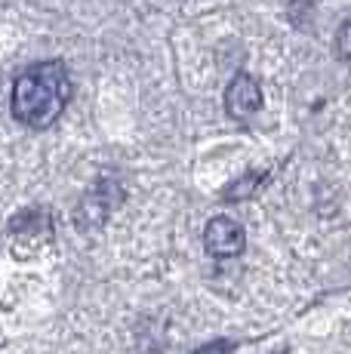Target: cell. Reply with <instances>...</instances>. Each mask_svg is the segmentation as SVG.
I'll return each instance as SVG.
<instances>
[{
    "instance_id": "cell-2",
    "label": "cell",
    "mask_w": 351,
    "mask_h": 354,
    "mask_svg": "<svg viewBox=\"0 0 351 354\" xmlns=\"http://www.w3.org/2000/svg\"><path fill=\"white\" fill-rule=\"evenodd\" d=\"M120 201H124V192L117 188V182H99V185L77 203L74 222H77L80 231H84V228H86V231H90V228H99V225H102V222L108 219V213H111V209L117 207Z\"/></svg>"
},
{
    "instance_id": "cell-5",
    "label": "cell",
    "mask_w": 351,
    "mask_h": 354,
    "mask_svg": "<svg viewBox=\"0 0 351 354\" xmlns=\"http://www.w3.org/2000/svg\"><path fill=\"white\" fill-rule=\"evenodd\" d=\"M37 228H50V222H46V213H37V209H25V213H19L16 219L10 222L12 234H35Z\"/></svg>"
},
{
    "instance_id": "cell-3",
    "label": "cell",
    "mask_w": 351,
    "mask_h": 354,
    "mask_svg": "<svg viewBox=\"0 0 351 354\" xmlns=\"http://www.w3.org/2000/svg\"><path fill=\"white\" fill-rule=\"evenodd\" d=\"M244 243H247V234H244V228H240V222L228 219V216L210 219V225L204 231V247H207V253L216 259L240 256L244 253Z\"/></svg>"
},
{
    "instance_id": "cell-7",
    "label": "cell",
    "mask_w": 351,
    "mask_h": 354,
    "mask_svg": "<svg viewBox=\"0 0 351 354\" xmlns=\"http://www.w3.org/2000/svg\"><path fill=\"white\" fill-rule=\"evenodd\" d=\"M336 53H339L345 62H351V22H345L336 34Z\"/></svg>"
},
{
    "instance_id": "cell-1",
    "label": "cell",
    "mask_w": 351,
    "mask_h": 354,
    "mask_svg": "<svg viewBox=\"0 0 351 354\" xmlns=\"http://www.w3.org/2000/svg\"><path fill=\"white\" fill-rule=\"evenodd\" d=\"M71 99V77L62 62H40L19 74L12 84L10 111L19 124L31 129H46L59 120Z\"/></svg>"
},
{
    "instance_id": "cell-8",
    "label": "cell",
    "mask_w": 351,
    "mask_h": 354,
    "mask_svg": "<svg viewBox=\"0 0 351 354\" xmlns=\"http://www.w3.org/2000/svg\"><path fill=\"white\" fill-rule=\"evenodd\" d=\"M194 354H234V345L231 342H225V339H216V342H207V345H200Z\"/></svg>"
},
{
    "instance_id": "cell-4",
    "label": "cell",
    "mask_w": 351,
    "mask_h": 354,
    "mask_svg": "<svg viewBox=\"0 0 351 354\" xmlns=\"http://www.w3.org/2000/svg\"><path fill=\"white\" fill-rule=\"evenodd\" d=\"M262 108V86L253 74L240 71L231 77L225 90V111L231 114L234 120H249L256 111Z\"/></svg>"
},
{
    "instance_id": "cell-6",
    "label": "cell",
    "mask_w": 351,
    "mask_h": 354,
    "mask_svg": "<svg viewBox=\"0 0 351 354\" xmlns=\"http://www.w3.org/2000/svg\"><path fill=\"white\" fill-rule=\"evenodd\" d=\"M262 179H265V176H259V173H249V176H244V179H240V182H234V185L225 192V197H228V201H231V197H234V201H238V197H249V194L256 192V185H259Z\"/></svg>"
}]
</instances>
